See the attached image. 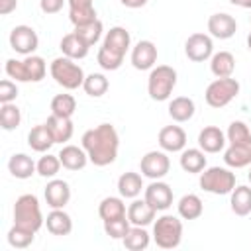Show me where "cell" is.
Returning a JSON list of instances; mask_svg holds the SVG:
<instances>
[{"mask_svg":"<svg viewBox=\"0 0 251 251\" xmlns=\"http://www.w3.org/2000/svg\"><path fill=\"white\" fill-rule=\"evenodd\" d=\"M82 147L96 167H108L116 161L120 149V135L112 124H100L82 133Z\"/></svg>","mask_w":251,"mask_h":251,"instance_id":"cell-1","label":"cell"},{"mask_svg":"<svg viewBox=\"0 0 251 251\" xmlns=\"http://www.w3.org/2000/svg\"><path fill=\"white\" fill-rule=\"evenodd\" d=\"M129 45H131V35L126 27H122V25L110 27V31H106L102 47L98 49V55H96L98 65L104 71H118L124 63L126 51L129 49Z\"/></svg>","mask_w":251,"mask_h":251,"instance_id":"cell-2","label":"cell"},{"mask_svg":"<svg viewBox=\"0 0 251 251\" xmlns=\"http://www.w3.org/2000/svg\"><path fill=\"white\" fill-rule=\"evenodd\" d=\"M49 73L51 76L55 78V82L67 90H76L78 86L84 84V71L80 65L75 63V59H69V57H57L51 61V67H49Z\"/></svg>","mask_w":251,"mask_h":251,"instance_id":"cell-3","label":"cell"},{"mask_svg":"<svg viewBox=\"0 0 251 251\" xmlns=\"http://www.w3.org/2000/svg\"><path fill=\"white\" fill-rule=\"evenodd\" d=\"M45 218L41 214V206L35 194H22L14 204V224L25 229L37 231L43 226Z\"/></svg>","mask_w":251,"mask_h":251,"instance_id":"cell-4","label":"cell"},{"mask_svg":"<svg viewBox=\"0 0 251 251\" xmlns=\"http://www.w3.org/2000/svg\"><path fill=\"white\" fill-rule=\"evenodd\" d=\"M176 86V71L169 65H157L151 69L149 78H147V92L151 100L165 102L173 94Z\"/></svg>","mask_w":251,"mask_h":251,"instance_id":"cell-5","label":"cell"},{"mask_svg":"<svg viewBox=\"0 0 251 251\" xmlns=\"http://www.w3.org/2000/svg\"><path fill=\"white\" fill-rule=\"evenodd\" d=\"M182 239V222L176 216L163 214L153 224V241L161 249H175Z\"/></svg>","mask_w":251,"mask_h":251,"instance_id":"cell-6","label":"cell"},{"mask_svg":"<svg viewBox=\"0 0 251 251\" xmlns=\"http://www.w3.org/2000/svg\"><path fill=\"white\" fill-rule=\"evenodd\" d=\"M200 188L210 194H231L235 188V173L226 167H208L200 173Z\"/></svg>","mask_w":251,"mask_h":251,"instance_id":"cell-7","label":"cell"},{"mask_svg":"<svg viewBox=\"0 0 251 251\" xmlns=\"http://www.w3.org/2000/svg\"><path fill=\"white\" fill-rule=\"evenodd\" d=\"M239 94V82L231 76H224V78H216L208 84L204 98L206 104L212 108H224L227 106L235 96Z\"/></svg>","mask_w":251,"mask_h":251,"instance_id":"cell-8","label":"cell"},{"mask_svg":"<svg viewBox=\"0 0 251 251\" xmlns=\"http://www.w3.org/2000/svg\"><path fill=\"white\" fill-rule=\"evenodd\" d=\"M139 167H141V175L143 176H147L151 180H161L169 173L171 161H169L165 151H149V153H145L141 157Z\"/></svg>","mask_w":251,"mask_h":251,"instance_id":"cell-9","label":"cell"},{"mask_svg":"<svg viewBox=\"0 0 251 251\" xmlns=\"http://www.w3.org/2000/svg\"><path fill=\"white\" fill-rule=\"evenodd\" d=\"M184 53L194 63L208 61L214 55V41L208 33H200V31L192 33V35H188V39L184 43Z\"/></svg>","mask_w":251,"mask_h":251,"instance_id":"cell-10","label":"cell"},{"mask_svg":"<svg viewBox=\"0 0 251 251\" xmlns=\"http://www.w3.org/2000/svg\"><path fill=\"white\" fill-rule=\"evenodd\" d=\"M39 45V37L29 25H16L10 31V47L20 55H33Z\"/></svg>","mask_w":251,"mask_h":251,"instance_id":"cell-11","label":"cell"},{"mask_svg":"<svg viewBox=\"0 0 251 251\" xmlns=\"http://www.w3.org/2000/svg\"><path fill=\"white\" fill-rule=\"evenodd\" d=\"M143 198L157 212H163L173 204V188L163 180H153L149 186H145V196Z\"/></svg>","mask_w":251,"mask_h":251,"instance_id":"cell-12","label":"cell"},{"mask_svg":"<svg viewBox=\"0 0 251 251\" xmlns=\"http://www.w3.org/2000/svg\"><path fill=\"white\" fill-rule=\"evenodd\" d=\"M235 29H237L235 18L226 12H218L208 18V31L216 39H229L235 33Z\"/></svg>","mask_w":251,"mask_h":251,"instance_id":"cell-13","label":"cell"},{"mask_svg":"<svg viewBox=\"0 0 251 251\" xmlns=\"http://www.w3.org/2000/svg\"><path fill=\"white\" fill-rule=\"evenodd\" d=\"M157 61V47L153 41L143 39L139 43H135V47L131 49V65L137 71H149L153 69Z\"/></svg>","mask_w":251,"mask_h":251,"instance_id":"cell-14","label":"cell"},{"mask_svg":"<svg viewBox=\"0 0 251 251\" xmlns=\"http://www.w3.org/2000/svg\"><path fill=\"white\" fill-rule=\"evenodd\" d=\"M159 145L167 153H178L186 147V133L180 126H165L159 131Z\"/></svg>","mask_w":251,"mask_h":251,"instance_id":"cell-15","label":"cell"},{"mask_svg":"<svg viewBox=\"0 0 251 251\" xmlns=\"http://www.w3.org/2000/svg\"><path fill=\"white\" fill-rule=\"evenodd\" d=\"M71 200V186L67 180L53 178L45 186V202L49 208H65Z\"/></svg>","mask_w":251,"mask_h":251,"instance_id":"cell-16","label":"cell"},{"mask_svg":"<svg viewBox=\"0 0 251 251\" xmlns=\"http://www.w3.org/2000/svg\"><path fill=\"white\" fill-rule=\"evenodd\" d=\"M226 133L216 126H206L198 133V147L204 153H220L226 147Z\"/></svg>","mask_w":251,"mask_h":251,"instance_id":"cell-17","label":"cell"},{"mask_svg":"<svg viewBox=\"0 0 251 251\" xmlns=\"http://www.w3.org/2000/svg\"><path fill=\"white\" fill-rule=\"evenodd\" d=\"M67 4H69V20L73 22L75 27L98 20L92 0H67Z\"/></svg>","mask_w":251,"mask_h":251,"instance_id":"cell-18","label":"cell"},{"mask_svg":"<svg viewBox=\"0 0 251 251\" xmlns=\"http://www.w3.org/2000/svg\"><path fill=\"white\" fill-rule=\"evenodd\" d=\"M224 161L231 169H243L251 165V139L243 143H229L224 153Z\"/></svg>","mask_w":251,"mask_h":251,"instance_id":"cell-19","label":"cell"},{"mask_svg":"<svg viewBox=\"0 0 251 251\" xmlns=\"http://www.w3.org/2000/svg\"><path fill=\"white\" fill-rule=\"evenodd\" d=\"M157 216V210L153 206H149V202L143 198V200H137L133 198V202L129 204L127 208V220L131 226H149Z\"/></svg>","mask_w":251,"mask_h":251,"instance_id":"cell-20","label":"cell"},{"mask_svg":"<svg viewBox=\"0 0 251 251\" xmlns=\"http://www.w3.org/2000/svg\"><path fill=\"white\" fill-rule=\"evenodd\" d=\"M45 226L51 235H69L73 231V220L63 208H51L45 218Z\"/></svg>","mask_w":251,"mask_h":251,"instance_id":"cell-21","label":"cell"},{"mask_svg":"<svg viewBox=\"0 0 251 251\" xmlns=\"http://www.w3.org/2000/svg\"><path fill=\"white\" fill-rule=\"evenodd\" d=\"M59 159H61V165L69 171H80L90 161L84 147H76V145H65L59 151Z\"/></svg>","mask_w":251,"mask_h":251,"instance_id":"cell-22","label":"cell"},{"mask_svg":"<svg viewBox=\"0 0 251 251\" xmlns=\"http://www.w3.org/2000/svg\"><path fill=\"white\" fill-rule=\"evenodd\" d=\"M8 171L12 176L25 180L29 178L33 173H37V163H33V159L25 153H14L8 161Z\"/></svg>","mask_w":251,"mask_h":251,"instance_id":"cell-23","label":"cell"},{"mask_svg":"<svg viewBox=\"0 0 251 251\" xmlns=\"http://www.w3.org/2000/svg\"><path fill=\"white\" fill-rule=\"evenodd\" d=\"M59 49H61V53H63L65 57L76 61V59H84V57L88 55L90 45H86L75 31H71V33L63 35V39H61V43H59Z\"/></svg>","mask_w":251,"mask_h":251,"instance_id":"cell-24","label":"cell"},{"mask_svg":"<svg viewBox=\"0 0 251 251\" xmlns=\"http://www.w3.org/2000/svg\"><path fill=\"white\" fill-rule=\"evenodd\" d=\"M45 126L49 127L55 143H65L73 137V131H75V126L71 122V118H63V116H55L51 114L45 122Z\"/></svg>","mask_w":251,"mask_h":251,"instance_id":"cell-25","label":"cell"},{"mask_svg":"<svg viewBox=\"0 0 251 251\" xmlns=\"http://www.w3.org/2000/svg\"><path fill=\"white\" fill-rule=\"evenodd\" d=\"M210 71L216 78L231 76L235 71V57L229 51H218L210 57Z\"/></svg>","mask_w":251,"mask_h":251,"instance_id":"cell-26","label":"cell"},{"mask_svg":"<svg viewBox=\"0 0 251 251\" xmlns=\"http://www.w3.org/2000/svg\"><path fill=\"white\" fill-rule=\"evenodd\" d=\"M194 112H196L194 100L188 98V96H176V98H173L171 104H169V116H171L175 122H178V124L188 122V120L194 116Z\"/></svg>","mask_w":251,"mask_h":251,"instance_id":"cell-27","label":"cell"},{"mask_svg":"<svg viewBox=\"0 0 251 251\" xmlns=\"http://www.w3.org/2000/svg\"><path fill=\"white\" fill-rule=\"evenodd\" d=\"M53 143H55V139H53V135H51V131H49V127H47L45 124L31 127L29 133H27V145H29L33 151H37V153L49 151Z\"/></svg>","mask_w":251,"mask_h":251,"instance_id":"cell-28","label":"cell"},{"mask_svg":"<svg viewBox=\"0 0 251 251\" xmlns=\"http://www.w3.org/2000/svg\"><path fill=\"white\" fill-rule=\"evenodd\" d=\"M143 188V180H141V175L139 173H124L120 178H118V192L122 198H137L141 194Z\"/></svg>","mask_w":251,"mask_h":251,"instance_id":"cell-29","label":"cell"},{"mask_svg":"<svg viewBox=\"0 0 251 251\" xmlns=\"http://www.w3.org/2000/svg\"><path fill=\"white\" fill-rule=\"evenodd\" d=\"M229 204H231V212L235 216H247V214H251V188L245 186V184L235 186L231 190Z\"/></svg>","mask_w":251,"mask_h":251,"instance_id":"cell-30","label":"cell"},{"mask_svg":"<svg viewBox=\"0 0 251 251\" xmlns=\"http://www.w3.org/2000/svg\"><path fill=\"white\" fill-rule=\"evenodd\" d=\"M176 210H178V216L182 220H196L202 216L204 212V204L200 200L198 194H184L178 204H176Z\"/></svg>","mask_w":251,"mask_h":251,"instance_id":"cell-31","label":"cell"},{"mask_svg":"<svg viewBox=\"0 0 251 251\" xmlns=\"http://www.w3.org/2000/svg\"><path fill=\"white\" fill-rule=\"evenodd\" d=\"M98 216L102 218V222H108V220H116V218L127 216L124 200L118 198V196H106V198L98 204Z\"/></svg>","mask_w":251,"mask_h":251,"instance_id":"cell-32","label":"cell"},{"mask_svg":"<svg viewBox=\"0 0 251 251\" xmlns=\"http://www.w3.org/2000/svg\"><path fill=\"white\" fill-rule=\"evenodd\" d=\"M149 241H151V237H149V233L145 231L143 226H133V227H129V231H127L126 237L122 239L124 247L129 249V251H143V249L149 247Z\"/></svg>","mask_w":251,"mask_h":251,"instance_id":"cell-33","label":"cell"},{"mask_svg":"<svg viewBox=\"0 0 251 251\" xmlns=\"http://www.w3.org/2000/svg\"><path fill=\"white\" fill-rule=\"evenodd\" d=\"M180 167L186 173H202L206 169V157L202 149H182Z\"/></svg>","mask_w":251,"mask_h":251,"instance_id":"cell-34","label":"cell"},{"mask_svg":"<svg viewBox=\"0 0 251 251\" xmlns=\"http://www.w3.org/2000/svg\"><path fill=\"white\" fill-rule=\"evenodd\" d=\"M24 69H25L27 82H39L47 73V65H45L43 57H39V55H25Z\"/></svg>","mask_w":251,"mask_h":251,"instance_id":"cell-35","label":"cell"},{"mask_svg":"<svg viewBox=\"0 0 251 251\" xmlns=\"http://www.w3.org/2000/svg\"><path fill=\"white\" fill-rule=\"evenodd\" d=\"M102 31H104V25H102L100 20H94V22H88V24H84V25H76V27H75V33H76L86 45H90V47L100 41Z\"/></svg>","mask_w":251,"mask_h":251,"instance_id":"cell-36","label":"cell"},{"mask_svg":"<svg viewBox=\"0 0 251 251\" xmlns=\"http://www.w3.org/2000/svg\"><path fill=\"white\" fill-rule=\"evenodd\" d=\"M82 88H84V92H86L88 96L100 98V96H104V94L108 92L110 82H108V78H106L102 73H92V75H88V76L84 78Z\"/></svg>","mask_w":251,"mask_h":251,"instance_id":"cell-37","label":"cell"},{"mask_svg":"<svg viewBox=\"0 0 251 251\" xmlns=\"http://www.w3.org/2000/svg\"><path fill=\"white\" fill-rule=\"evenodd\" d=\"M76 110V100L73 94H57L51 100V114L63 116V118H73Z\"/></svg>","mask_w":251,"mask_h":251,"instance_id":"cell-38","label":"cell"},{"mask_svg":"<svg viewBox=\"0 0 251 251\" xmlns=\"http://www.w3.org/2000/svg\"><path fill=\"white\" fill-rule=\"evenodd\" d=\"M20 122H22V112H20V108H18L14 102L2 104V108H0V126H2V129L12 131V129H16V127L20 126Z\"/></svg>","mask_w":251,"mask_h":251,"instance_id":"cell-39","label":"cell"},{"mask_svg":"<svg viewBox=\"0 0 251 251\" xmlns=\"http://www.w3.org/2000/svg\"><path fill=\"white\" fill-rule=\"evenodd\" d=\"M33 237H35V231L31 229H25L22 226H12L10 231H8V243L16 249H25L33 243Z\"/></svg>","mask_w":251,"mask_h":251,"instance_id":"cell-40","label":"cell"},{"mask_svg":"<svg viewBox=\"0 0 251 251\" xmlns=\"http://www.w3.org/2000/svg\"><path fill=\"white\" fill-rule=\"evenodd\" d=\"M63 165H61V159H59V155H43L39 161H37V175L39 176H43V178H53L57 173H59V169H61Z\"/></svg>","mask_w":251,"mask_h":251,"instance_id":"cell-41","label":"cell"},{"mask_svg":"<svg viewBox=\"0 0 251 251\" xmlns=\"http://www.w3.org/2000/svg\"><path fill=\"white\" fill-rule=\"evenodd\" d=\"M129 227H131V226H129L127 216H122V218L104 222V231H106V235H110L112 239H124L126 233L129 231Z\"/></svg>","mask_w":251,"mask_h":251,"instance_id":"cell-42","label":"cell"},{"mask_svg":"<svg viewBox=\"0 0 251 251\" xmlns=\"http://www.w3.org/2000/svg\"><path fill=\"white\" fill-rule=\"evenodd\" d=\"M226 137H227L229 143H243V141H249L251 139V131H249V127H247L245 122L235 120V122L229 124Z\"/></svg>","mask_w":251,"mask_h":251,"instance_id":"cell-43","label":"cell"},{"mask_svg":"<svg viewBox=\"0 0 251 251\" xmlns=\"http://www.w3.org/2000/svg\"><path fill=\"white\" fill-rule=\"evenodd\" d=\"M4 69H6V75H8L10 78H14L16 82H27L25 69H24V61H18V59H8Z\"/></svg>","mask_w":251,"mask_h":251,"instance_id":"cell-44","label":"cell"},{"mask_svg":"<svg viewBox=\"0 0 251 251\" xmlns=\"http://www.w3.org/2000/svg\"><path fill=\"white\" fill-rule=\"evenodd\" d=\"M18 98V86L16 82L4 78L0 82V104H8V102H14Z\"/></svg>","mask_w":251,"mask_h":251,"instance_id":"cell-45","label":"cell"},{"mask_svg":"<svg viewBox=\"0 0 251 251\" xmlns=\"http://www.w3.org/2000/svg\"><path fill=\"white\" fill-rule=\"evenodd\" d=\"M67 0H39V8L43 14H57L63 10Z\"/></svg>","mask_w":251,"mask_h":251,"instance_id":"cell-46","label":"cell"},{"mask_svg":"<svg viewBox=\"0 0 251 251\" xmlns=\"http://www.w3.org/2000/svg\"><path fill=\"white\" fill-rule=\"evenodd\" d=\"M18 8V0H0V14L8 16Z\"/></svg>","mask_w":251,"mask_h":251,"instance_id":"cell-47","label":"cell"},{"mask_svg":"<svg viewBox=\"0 0 251 251\" xmlns=\"http://www.w3.org/2000/svg\"><path fill=\"white\" fill-rule=\"evenodd\" d=\"M126 8H143L147 4V0H120Z\"/></svg>","mask_w":251,"mask_h":251,"instance_id":"cell-48","label":"cell"},{"mask_svg":"<svg viewBox=\"0 0 251 251\" xmlns=\"http://www.w3.org/2000/svg\"><path fill=\"white\" fill-rule=\"evenodd\" d=\"M233 6H239V8H251V0H229Z\"/></svg>","mask_w":251,"mask_h":251,"instance_id":"cell-49","label":"cell"},{"mask_svg":"<svg viewBox=\"0 0 251 251\" xmlns=\"http://www.w3.org/2000/svg\"><path fill=\"white\" fill-rule=\"evenodd\" d=\"M247 47H249V51H251V33L247 35Z\"/></svg>","mask_w":251,"mask_h":251,"instance_id":"cell-50","label":"cell"},{"mask_svg":"<svg viewBox=\"0 0 251 251\" xmlns=\"http://www.w3.org/2000/svg\"><path fill=\"white\" fill-rule=\"evenodd\" d=\"M247 178H249V182H251V171H249V175H247Z\"/></svg>","mask_w":251,"mask_h":251,"instance_id":"cell-51","label":"cell"}]
</instances>
